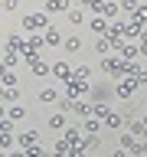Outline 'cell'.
<instances>
[{
	"instance_id": "6da1fadb",
	"label": "cell",
	"mask_w": 147,
	"mask_h": 157,
	"mask_svg": "<svg viewBox=\"0 0 147 157\" xmlns=\"http://www.w3.org/2000/svg\"><path fill=\"white\" fill-rule=\"evenodd\" d=\"M39 23H43V17H26V20H23V26H26V29H36Z\"/></svg>"
},
{
	"instance_id": "7a4b0ae2",
	"label": "cell",
	"mask_w": 147,
	"mask_h": 157,
	"mask_svg": "<svg viewBox=\"0 0 147 157\" xmlns=\"http://www.w3.org/2000/svg\"><path fill=\"white\" fill-rule=\"evenodd\" d=\"M46 7H49V10H66V0H49Z\"/></svg>"
}]
</instances>
